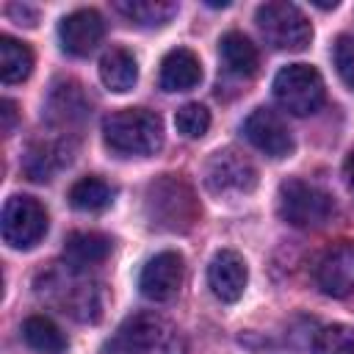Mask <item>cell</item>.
Instances as JSON below:
<instances>
[{
	"instance_id": "4",
	"label": "cell",
	"mask_w": 354,
	"mask_h": 354,
	"mask_svg": "<svg viewBox=\"0 0 354 354\" xmlns=\"http://www.w3.org/2000/svg\"><path fill=\"white\" fill-rule=\"evenodd\" d=\"M144 210L149 227L163 232H188L199 216L194 191L174 174H163L147 185Z\"/></svg>"
},
{
	"instance_id": "1",
	"label": "cell",
	"mask_w": 354,
	"mask_h": 354,
	"mask_svg": "<svg viewBox=\"0 0 354 354\" xmlns=\"http://www.w3.org/2000/svg\"><path fill=\"white\" fill-rule=\"evenodd\" d=\"M36 293L75 321L94 324L102 318V307H105L102 285L91 279L88 271L75 268L69 263H55L53 268L41 271L36 277Z\"/></svg>"
},
{
	"instance_id": "20",
	"label": "cell",
	"mask_w": 354,
	"mask_h": 354,
	"mask_svg": "<svg viewBox=\"0 0 354 354\" xmlns=\"http://www.w3.org/2000/svg\"><path fill=\"white\" fill-rule=\"evenodd\" d=\"M108 252H111V241L102 232H72L64 241V263L83 271L102 263Z\"/></svg>"
},
{
	"instance_id": "5",
	"label": "cell",
	"mask_w": 354,
	"mask_h": 354,
	"mask_svg": "<svg viewBox=\"0 0 354 354\" xmlns=\"http://www.w3.org/2000/svg\"><path fill=\"white\" fill-rule=\"evenodd\" d=\"M254 22L263 33V39L274 47V50H288V53H299L310 44L313 39V28L310 19L285 0H271L257 6Z\"/></svg>"
},
{
	"instance_id": "8",
	"label": "cell",
	"mask_w": 354,
	"mask_h": 354,
	"mask_svg": "<svg viewBox=\"0 0 354 354\" xmlns=\"http://www.w3.org/2000/svg\"><path fill=\"white\" fill-rule=\"evenodd\" d=\"M205 185L216 196L252 194L257 185V169L241 149L227 147V149H218L210 155V160L205 166Z\"/></svg>"
},
{
	"instance_id": "6",
	"label": "cell",
	"mask_w": 354,
	"mask_h": 354,
	"mask_svg": "<svg viewBox=\"0 0 354 354\" xmlns=\"http://www.w3.org/2000/svg\"><path fill=\"white\" fill-rule=\"evenodd\" d=\"M274 97L285 111L296 116H310L324 105V77L310 64H288L274 77Z\"/></svg>"
},
{
	"instance_id": "9",
	"label": "cell",
	"mask_w": 354,
	"mask_h": 354,
	"mask_svg": "<svg viewBox=\"0 0 354 354\" xmlns=\"http://www.w3.org/2000/svg\"><path fill=\"white\" fill-rule=\"evenodd\" d=\"M47 232V210L33 196H8L3 207V238L14 249L36 246Z\"/></svg>"
},
{
	"instance_id": "14",
	"label": "cell",
	"mask_w": 354,
	"mask_h": 354,
	"mask_svg": "<svg viewBox=\"0 0 354 354\" xmlns=\"http://www.w3.org/2000/svg\"><path fill=\"white\" fill-rule=\"evenodd\" d=\"M246 279H249V271L238 252L221 249L213 254V260L207 266V285L218 301H224V304L238 301L246 290Z\"/></svg>"
},
{
	"instance_id": "29",
	"label": "cell",
	"mask_w": 354,
	"mask_h": 354,
	"mask_svg": "<svg viewBox=\"0 0 354 354\" xmlns=\"http://www.w3.org/2000/svg\"><path fill=\"white\" fill-rule=\"evenodd\" d=\"M343 177H346L348 191L354 194V147H351V149H348V155H346V163H343Z\"/></svg>"
},
{
	"instance_id": "3",
	"label": "cell",
	"mask_w": 354,
	"mask_h": 354,
	"mask_svg": "<svg viewBox=\"0 0 354 354\" xmlns=\"http://www.w3.org/2000/svg\"><path fill=\"white\" fill-rule=\"evenodd\" d=\"M108 354H185V337L155 313H136L122 321L105 346Z\"/></svg>"
},
{
	"instance_id": "7",
	"label": "cell",
	"mask_w": 354,
	"mask_h": 354,
	"mask_svg": "<svg viewBox=\"0 0 354 354\" xmlns=\"http://www.w3.org/2000/svg\"><path fill=\"white\" fill-rule=\"evenodd\" d=\"M279 216L293 227H324L335 216V199L318 185L290 177L279 185Z\"/></svg>"
},
{
	"instance_id": "25",
	"label": "cell",
	"mask_w": 354,
	"mask_h": 354,
	"mask_svg": "<svg viewBox=\"0 0 354 354\" xmlns=\"http://www.w3.org/2000/svg\"><path fill=\"white\" fill-rule=\"evenodd\" d=\"M313 354H354V326L329 324L313 340Z\"/></svg>"
},
{
	"instance_id": "23",
	"label": "cell",
	"mask_w": 354,
	"mask_h": 354,
	"mask_svg": "<svg viewBox=\"0 0 354 354\" xmlns=\"http://www.w3.org/2000/svg\"><path fill=\"white\" fill-rule=\"evenodd\" d=\"M113 199V188L102 180V177H80L77 183H72L69 188V205L75 210H83V213H97V210H105Z\"/></svg>"
},
{
	"instance_id": "28",
	"label": "cell",
	"mask_w": 354,
	"mask_h": 354,
	"mask_svg": "<svg viewBox=\"0 0 354 354\" xmlns=\"http://www.w3.org/2000/svg\"><path fill=\"white\" fill-rule=\"evenodd\" d=\"M17 105L11 102V100H3V130L6 133H11V127H14V119H17Z\"/></svg>"
},
{
	"instance_id": "17",
	"label": "cell",
	"mask_w": 354,
	"mask_h": 354,
	"mask_svg": "<svg viewBox=\"0 0 354 354\" xmlns=\"http://www.w3.org/2000/svg\"><path fill=\"white\" fill-rule=\"evenodd\" d=\"M218 55H221V64L224 69L232 75V77H252L260 66V55H257V47L238 30H230L221 36L218 41Z\"/></svg>"
},
{
	"instance_id": "27",
	"label": "cell",
	"mask_w": 354,
	"mask_h": 354,
	"mask_svg": "<svg viewBox=\"0 0 354 354\" xmlns=\"http://www.w3.org/2000/svg\"><path fill=\"white\" fill-rule=\"evenodd\" d=\"M332 58L340 80L354 91V36H337L332 47Z\"/></svg>"
},
{
	"instance_id": "24",
	"label": "cell",
	"mask_w": 354,
	"mask_h": 354,
	"mask_svg": "<svg viewBox=\"0 0 354 354\" xmlns=\"http://www.w3.org/2000/svg\"><path fill=\"white\" fill-rule=\"evenodd\" d=\"M113 8L141 28H160L177 14V3L169 0H130V3H116Z\"/></svg>"
},
{
	"instance_id": "13",
	"label": "cell",
	"mask_w": 354,
	"mask_h": 354,
	"mask_svg": "<svg viewBox=\"0 0 354 354\" xmlns=\"http://www.w3.org/2000/svg\"><path fill=\"white\" fill-rule=\"evenodd\" d=\"M58 36H61V47L69 55H88L94 53V47L102 41L105 36V22L94 8H77L72 14H66L58 25Z\"/></svg>"
},
{
	"instance_id": "18",
	"label": "cell",
	"mask_w": 354,
	"mask_h": 354,
	"mask_svg": "<svg viewBox=\"0 0 354 354\" xmlns=\"http://www.w3.org/2000/svg\"><path fill=\"white\" fill-rule=\"evenodd\" d=\"M100 77L105 83V88L116 91V94H124L136 86L138 80V64H136V55L124 47H111L102 53L100 58Z\"/></svg>"
},
{
	"instance_id": "19",
	"label": "cell",
	"mask_w": 354,
	"mask_h": 354,
	"mask_svg": "<svg viewBox=\"0 0 354 354\" xmlns=\"http://www.w3.org/2000/svg\"><path fill=\"white\" fill-rule=\"evenodd\" d=\"M88 113V102L83 88L75 80H64L53 88L50 100H47V116L55 124H77L83 122V116Z\"/></svg>"
},
{
	"instance_id": "2",
	"label": "cell",
	"mask_w": 354,
	"mask_h": 354,
	"mask_svg": "<svg viewBox=\"0 0 354 354\" xmlns=\"http://www.w3.org/2000/svg\"><path fill=\"white\" fill-rule=\"evenodd\" d=\"M102 138L116 155H152L163 147V122L147 108H122L105 116Z\"/></svg>"
},
{
	"instance_id": "10",
	"label": "cell",
	"mask_w": 354,
	"mask_h": 354,
	"mask_svg": "<svg viewBox=\"0 0 354 354\" xmlns=\"http://www.w3.org/2000/svg\"><path fill=\"white\" fill-rule=\"evenodd\" d=\"M183 274H185V266L180 252H158L141 268L138 288L149 301H169L177 296L183 285Z\"/></svg>"
},
{
	"instance_id": "22",
	"label": "cell",
	"mask_w": 354,
	"mask_h": 354,
	"mask_svg": "<svg viewBox=\"0 0 354 354\" xmlns=\"http://www.w3.org/2000/svg\"><path fill=\"white\" fill-rule=\"evenodd\" d=\"M22 340L39 354H64L66 337L47 315H30L22 324Z\"/></svg>"
},
{
	"instance_id": "15",
	"label": "cell",
	"mask_w": 354,
	"mask_h": 354,
	"mask_svg": "<svg viewBox=\"0 0 354 354\" xmlns=\"http://www.w3.org/2000/svg\"><path fill=\"white\" fill-rule=\"evenodd\" d=\"M158 80H160L163 91H188L194 86H199L202 64H199L196 53H191L188 47L169 50L160 61V77Z\"/></svg>"
},
{
	"instance_id": "21",
	"label": "cell",
	"mask_w": 354,
	"mask_h": 354,
	"mask_svg": "<svg viewBox=\"0 0 354 354\" xmlns=\"http://www.w3.org/2000/svg\"><path fill=\"white\" fill-rule=\"evenodd\" d=\"M33 72V53L14 36H0V77L3 83H22Z\"/></svg>"
},
{
	"instance_id": "12",
	"label": "cell",
	"mask_w": 354,
	"mask_h": 354,
	"mask_svg": "<svg viewBox=\"0 0 354 354\" xmlns=\"http://www.w3.org/2000/svg\"><path fill=\"white\" fill-rule=\"evenodd\" d=\"M315 285L332 299L354 293V243H340L321 254L315 263Z\"/></svg>"
},
{
	"instance_id": "26",
	"label": "cell",
	"mask_w": 354,
	"mask_h": 354,
	"mask_svg": "<svg viewBox=\"0 0 354 354\" xmlns=\"http://www.w3.org/2000/svg\"><path fill=\"white\" fill-rule=\"evenodd\" d=\"M174 124L185 138H202L210 127V111L199 102H185L174 113Z\"/></svg>"
},
{
	"instance_id": "16",
	"label": "cell",
	"mask_w": 354,
	"mask_h": 354,
	"mask_svg": "<svg viewBox=\"0 0 354 354\" xmlns=\"http://www.w3.org/2000/svg\"><path fill=\"white\" fill-rule=\"evenodd\" d=\"M69 144L66 141H36L28 147L25 158H22V169L28 174V180L33 183H47L53 180V174L58 169H64L69 163Z\"/></svg>"
},
{
	"instance_id": "11",
	"label": "cell",
	"mask_w": 354,
	"mask_h": 354,
	"mask_svg": "<svg viewBox=\"0 0 354 354\" xmlns=\"http://www.w3.org/2000/svg\"><path fill=\"white\" fill-rule=\"evenodd\" d=\"M243 133L268 158H285L293 152V136L285 119L271 108H254L243 122Z\"/></svg>"
}]
</instances>
